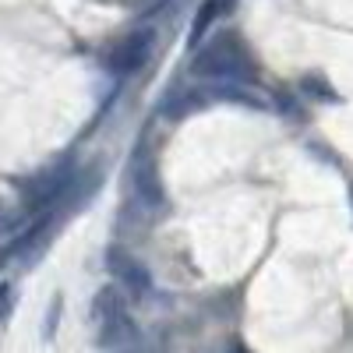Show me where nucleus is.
I'll list each match as a JSON object with an SVG mask.
<instances>
[{
	"mask_svg": "<svg viewBox=\"0 0 353 353\" xmlns=\"http://www.w3.org/2000/svg\"><path fill=\"white\" fill-rule=\"evenodd\" d=\"M191 71L198 78H216L226 85H244L254 81V64L244 50V43L233 32H219L191 57Z\"/></svg>",
	"mask_w": 353,
	"mask_h": 353,
	"instance_id": "f257e3e1",
	"label": "nucleus"
},
{
	"mask_svg": "<svg viewBox=\"0 0 353 353\" xmlns=\"http://www.w3.org/2000/svg\"><path fill=\"white\" fill-rule=\"evenodd\" d=\"M92 325H96V343L106 353L138 343V329L124 307L121 286H103L92 297Z\"/></svg>",
	"mask_w": 353,
	"mask_h": 353,
	"instance_id": "f03ea898",
	"label": "nucleus"
},
{
	"mask_svg": "<svg viewBox=\"0 0 353 353\" xmlns=\"http://www.w3.org/2000/svg\"><path fill=\"white\" fill-rule=\"evenodd\" d=\"M74 181H78V170H74L71 159H61V163L39 170L32 181L21 188L25 209H28V212H46V209H53L57 201H64V198L71 194Z\"/></svg>",
	"mask_w": 353,
	"mask_h": 353,
	"instance_id": "7ed1b4c3",
	"label": "nucleus"
},
{
	"mask_svg": "<svg viewBox=\"0 0 353 353\" xmlns=\"http://www.w3.org/2000/svg\"><path fill=\"white\" fill-rule=\"evenodd\" d=\"M106 269H110L113 283L121 286L128 297H149V293H152V272H149V265H141L131 251L110 248L106 251Z\"/></svg>",
	"mask_w": 353,
	"mask_h": 353,
	"instance_id": "20e7f679",
	"label": "nucleus"
},
{
	"mask_svg": "<svg viewBox=\"0 0 353 353\" xmlns=\"http://www.w3.org/2000/svg\"><path fill=\"white\" fill-rule=\"evenodd\" d=\"M149 53H152V28H134V32H128L106 53V68L113 74H121V78L134 74L145 61H149Z\"/></svg>",
	"mask_w": 353,
	"mask_h": 353,
	"instance_id": "39448f33",
	"label": "nucleus"
},
{
	"mask_svg": "<svg viewBox=\"0 0 353 353\" xmlns=\"http://www.w3.org/2000/svg\"><path fill=\"white\" fill-rule=\"evenodd\" d=\"M131 194L141 209H159L163 205V181H159V170H156V159L138 149L134 159H131Z\"/></svg>",
	"mask_w": 353,
	"mask_h": 353,
	"instance_id": "423d86ee",
	"label": "nucleus"
},
{
	"mask_svg": "<svg viewBox=\"0 0 353 353\" xmlns=\"http://www.w3.org/2000/svg\"><path fill=\"white\" fill-rule=\"evenodd\" d=\"M216 14H219V0H205V4L198 8V14H194V21H191V32H188V46H191V50L201 46V39H205V32L212 28Z\"/></svg>",
	"mask_w": 353,
	"mask_h": 353,
	"instance_id": "0eeeda50",
	"label": "nucleus"
},
{
	"mask_svg": "<svg viewBox=\"0 0 353 353\" xmlns=\"http://www.w3.org/2000/svg\"><path fill=\"white\" fill-rule=\"evenodd\" d=\"M14 307V286L11 283H0V321H4Z\"/></svg>",
	"mask_w": 353,
	"mask_h": 353,
	"instance_id": "6e6552de",
	"label": "nucleus"
},
{
	"mask_svg": "<svg viewBox=\"0 0 353 353\" xmlns=\"http://www.w3.org/2000/svg\"><path fill=\"white\" fill-rule=\"evenodd\" d=\"M61 297H53V304H50V311H46V329H43V336L46 339H53V329H57V321H61Z\"/></svg>",
	"mask_w": 353,
	"mask_h": 353,
	"instance_id": "1a4fd4ad",
	"label": "nucleus"
},
{
	"mask_svg": "<svg viewBox=\"0 0 353 353\" xmlns=\"http://www.w3.org/2000/svg\"><path fill=\"white\" fill-rule=\"evenodd\" d=\"M11 254H18V244H14V241H11V244H8L4 251H0V265H4V261H8Z\"/></svg>",
	"mask_w": 353,
	"mask_h": 353,
	"instance_id": "9d476101",
	"label": "nucleus"
},
{
	"mask_svg": "<svg viewBox=\"0 0 353 353\" xmlns=\"http://www.w3.org/2000/svg\"><path fill=\"white\" fill-rule=\"evenodd\" d=\"M110 353H145V350H138V346H124V350H110Z\"/></svg>",
	"mask_w": 353,
	"mask_h": 353,
	"instance_id": "9b49d317",
	"label": "nucleus"
},
{
	"mask_svg": "<svg viewBox=\"0 0 353 353\" xmlns=\"http://www.w3.org/2000/svg\"><path fill=\"white\" fill-rule=\"evenodd\" d=\"M230 353H248V350H244V346H233V350H230Z\"/></svg>",
	"mask_w": 353,
	"mask_h": 353,
	"instance_id": "f8f14e48",
	"label": "nucleus"
}]
</instances>
